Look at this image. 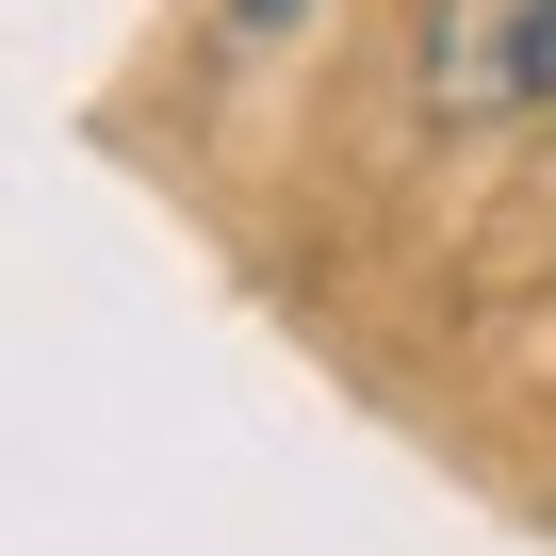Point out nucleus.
Here are the masks:
<instances>
[{
	"label": "nucleus",
	"mask_w": 556,
	"mask_h": 556,
	"mask_svg": "<svg viewBox=\"0 0 556 556\" xmlns=\"http://www.w3.org/2000/svg\"><path fill=\"white\" fill-rule=\"evenodd\" d=\"M262 17H278V0H245V34H262Z\"/></svg>",
	"instance_id": "obj_2"
},
{
	"label": "nucleus",
	"mask_w": 556,
	"mask_h": 556,
	"mask_svg": "<svg viewBox=\"0 0 556 556\" xmlns=\"http://www.w3.org/2000/svg\"><path fill=\"white\" fill-rule=\"evenodd\" d=\"M409 83H426V115H458V131L540 115V99H556V0H426Z\"/></svg>",
	"instance_id": "obj_1"
}]
</instances>
